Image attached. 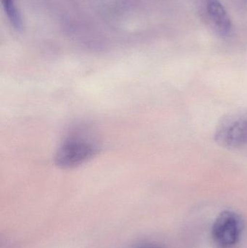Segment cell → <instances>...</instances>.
<instances>
[{"mask_svg":"<svg viewBox=\"0 0 247 248\" xmlns=\"http://www.w3.org/2000/svg\"><path fill=\"white\" fill-rule=\"evenodd\" d=\"M2 3L7 17L15 29L21 30L23 28V21L20 13L16 8L15 0H2Z\"/></svg>","mask_w":247,"mask_h":248,"instance_id":"5b68a950","label":"cell"},{"mask_svg":"<svg viewBox=\"0 0 247 248\" xmlns=\"http://www.w3.org/2000/svg\"><path fill=\"white\" fill-rule=\"evenodd\" d=\"M97 151L98 147L92 140L83 134L73 135L59 147L55 161L62 169L76 167L94 157Z\"/></svg>","mask_w":247,"mask_h":248,"instance_id":"7a4b0ae2","label":"cell"},{"mask_svg":"<svg viewBox=\"0 0 247 248\" xmlns=\"http://www.w3.org/2000/svg\"><path fill=\"white\" fill-rule=\"evenodd\" d=\"M216 142L230 150L247 148V112L228 115L221 119L214 134Z\"/></svg>","mask_w":247,"mask_h":248,"instance_id":"6da1fadb","label":"cell"},{"mask_svg":"<svg viewBox=\"0 0 247 248\" xmlns=\"http://www.w3.org/2000/svg\"><path fill=\"white\" fill-rule=\"evenodd\" d=\"M207 10L212 20L222 33H228L232 28L230 18L226 10L218 0H209Z\"/></svg>","mask_w":247,"mask_h":248,"instance_id":"277c9868","label":"cell"},{"mask_svg":"<svg viewBox=\"0 0 247 248\" xmlns=\"http://www.w3.org/2000/svg\"><path fill=\"white\" fill-rule=\"evenodd\" d=\"M243 230L242 217L236 212L226 210L216 218L212 228V237L219 248H232L239 243Z\"/></svg>","mask_w":247,"mask_h":248,"instance_id":"3957f363","label":"cell"},{"mask_svg":"<svg viewBox=\"0 0 247 248\" xmlns=\"http://www.w3.org/2000/svg\"><path fill=\"white\" fill-rule=\"evenodd\" d=\"M134 248H162L160 246L157 245L152 244V243H140L135 246Z\"/></svg>","mask_w":247,"mask_h":248,"instance_id":"8992f818","label":"cell"}]
</instances>
